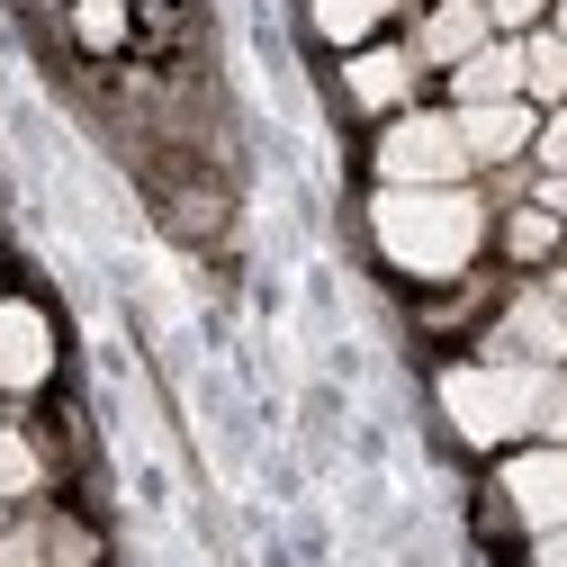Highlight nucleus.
Here are the masks:
<instances>
[{
    "instance_id": "nucleus-1",
    "label": "nucleus",
    "mask_w": 567,
    "mask_h": 567,
    "mask_svg": "<svg viewBox=\"0 0 567 567\" xmlns=\"http://www.w3.org/2000/svg\"><path fill=\"white\" fill-rule=\"evenodd\" d=\"M370 226H379L388 261H405V270H423V279L468 270V252H477V235H486V217H477L468 189H379Z\"/></svg>"
},
{
    "instance_id": "nucleus-2",
    "label": "nucleus",
    "mask_w": 567,
    "mask_h": 567,
    "mask_svg": "<svg viewBox=\"0 0 567 567\" xmlns=\"http://www.w3.org/2000/svg\"><path fill=\"white\" fill-rule=\"evenodd\" d=\"M549 388L558 379L540 361H495V370H451L442 379V405H451V423H460L468 442H514V433L540 423Z\"/></svg>"
},
{
    "instance_id": "nucleus-3",
    "label": "nucleus",
    "mask_w": 567,
    "mask_h": 567,
    "mask_svg": "<svg viewBox=\"0 0 567 567\" xmlns=\"http://www.w3.org/2000/svg\"><path fill=\"white\" fill-rule=\"evenodd\" d=\"M379 172H388V189H451L468 172L460 117H396L388 145H379Z\"/></svg>"
},
{
    "instance_id": "nucleus-4",
    "label": "nucleus",
    "mask_w": 567,
    "mask_h": 567,
    "mask_svg": "<svg viewBox=\"0 0 567 567\" xmlns=\"http://www.w3.org/2000/svg\"><path fill=\"white\" fill-rule=\"evenodd\" d=\"M505 495L532 532H567V451H532L505 468Z\"/></svg>"
},
{
    "instance_id": "nucleus-5",
    "label": "nucleus",
    "mask_w": 567,
    "mask_h": 567,
    "mask_svg": "<svg viewBox=\"0 0 567 567\" xmlns=\"http://www.w3.org/2000/svg\"><path fill=\"white\" fill-rule=\"evenodd\" d=\"M460 145H468L477 163L523 154V145H532V109H523V100H468V109H460Z\"/></svg>"
},
{
    "instance_id": "nucleus-6",
    "label": "nucleus",
    "mask_w": 567,
    "mask_h": 567,
    "mask_svg": "<svg viewBox=\"0 0 567 567\" xmlns=\"http://www.w3.org/2000/svg\"><path fill=\"white\" fill-rule=\"evenodd\" d=\"M495 342H505V361H540V370H549L558 351H567V316H558V298H549V289H540V298H514Z\"/></svg>"
},
{
    "instance_id": "nucleus-7",
    "label": "nucleus",
    "mask_w": 567,
    "mask_h": 567,
    "mask_svg": "<svg viewBox=\"0 0 567 567\" xmlns=\"http://www.w3.org/2000/svg\"><path fill=\"white\" fill-rule=\"evenodd\" d=\"M45 361H54L45 316H37V307H0V388H37Z\"/></svg>"
},
{
    "instance_id": "nucleus-8",
    "label": "nucleus",
    "mask_w": 567,
    "mask_h": 567,
    "mask_svg": "<svg viewBox=\"0 0 567 567\" xmlns=\"http://www.w3.org/2000/svg\"><path fill=\"white\" fill-rule=\"evenodd\" d=\"M486 10H477V0H442V10L433 19H423V54H433V63H468L477 45H486Z\"/></svg>"
},
{
    "instance_id": "nucleus-9",
    "label": "nucleus",
    "mask_w": 567,
    "mask_h": 567,
    "mask_svg": "<svg viewBox=\"0 0 567 567\" xmlns=\"http://www.w3.org/2000/svg\"><path fill=\"white\" fill-rule=\"evenodd\" d=\"M514 91H523V45H477L460 63V109L468 100H514Z\"/></svg>"
},
{
    "instance_id": "nucleus-10",
    "label": "nucleus",
    "mask_w": 567,
    "mask_h": 567,
    "mask_svg": "<svg viewBox=\"0 0 567 567\" xmlns=\"http://www.w3.org/2000/svg\"><path fill=\"white\" fill-rule=\"evenodd\" d=\"M91 540L82 532H0V567H82Z\"/></svg>"
},
{
    "instance_id": "nucleus-11",
    "label": "nucleus",
    "mask_w": 567,
    "mask_h": 567,
    "mask_svg": "<svg viewBox=\"0 0 567 567\" xmlns=\"http://www.w3.org/2000/svg\"><path fill=\"white\" fill-rule=\"evenodd\" d=\"M405 82H414L405 54H361V63H351V100H370V109H396Z\"/></svg>"
},
{
    "instance_id": "nucleus-12",
    "label": "nucleus",
    "mask_w": 567,
    "mask_h": 567,
    "mask_svg": "<svg viewBox=\"0 0 567 567\" xmlns=\"http://www.w3.org/2000/svg\"><path fill=\"white\" fill-rule=\"evenodd\" d=\"M379 19H388V0H316V28H324L333 45H361Z\"/></svg>"
},
{
    "instance_id": "nucleus-13",
    "label": "nucleus",
    "mask_w": 567,
    "mask_h": 567,
    "mask_svg": "<svg viewBox=\"0 0 567 567\" xmlns=\"http://www.w3.org/2000/svg\"><path fill=\"white\" fill-rule=\"evenodd\" d=\"M523 91L567 100V37H532V45H523Z\"/></svg>"
},
{
    "instance_id": "nucleus-14",
    "label": "nucleus",
    "mask_w": 567,
    "mask_h": 567,
    "mask_svg": "<svg viewBox=\"0 0 567 567\" xmlns=\"http://www.w3.org/2000/svg\"><path fill=\"white\" fill-rule=\"evenodd\" d=\"M549 244H558V217H549V207H523V217H514V252H523V261H540Z\"/></svg>"
},
{
    "instance_id": "nucleus-15",
    "label": "nucleus",
    "mask_w": 567,
    "mask_h": 567,
    "mask_svg": "<svg viewBox=\"0 0 567 567\" xmlns=\"http://www.w3.org/2000/svg\"><path fill=\"white\" fill-rule=\"evenodd\" d=\"M19 486H37V451L19 433H0V495H19Z\"/></svg>"
},
{
    "instance_id": "nucleus-16",
    "label": "nucleus",
    "mask_w": 567,
    "mask_h": 567,
    "mask_svg": "<svg viewBox=\"0 0 567 567\" xmlns=\"http://www.w3.org/2000/svg\"><path fill=\"white\" fill-rule=\"evenodd\" d=\"M73 28H82V45H117V37H126V10H117V0H91Z\"/></svg>"
},
{
    "instance_id": "nucleus-17",
    "label": "nucleus",
    "mask_w": 567,
    "mask_h": 567,
    "mask_svg": "<svg viewBox=\"0 0 567 567\" xmlns=\"http://www.w3.org/2000/svg\"><path fill=\"white\" fill-rule=\"evenodd\" d=\"M540 163H549V172H567V109L540 126Z\"/></svg>"
},
{
    "instance_id": "nucleus-18",
    "label": "nucleus",
    "mask_w": 567,
    "mask_h": 567,
    "mask_svg": "<svg viewBox=\"0 0 567 567\" xmlns=\"http://www.w3.org/2000/svg\"><path fill=\"white\" fill-rule=\"evenodd\" d=\"M540 10H549V0H495V10H486V19H495V28H532Z\"/></svg>"
},
{
    "instance_id": "nucleus-19",
    "label": "nucleus",
    "mask_w": 567,
    "mask_h": 567,
    "mask_svg": "<svg viewBox=\"0 0 567 567\" xmlns=\"http://www.w3.org/2000/svg\"><path fill=\"white\" fill-rule=\"evenodd\" d=\"M540 207H549V217H567V172H549V181H540Z\"/></svg>"
},
{
    "instance_id": "nucleus-20",
    "label": "nucleus",
    "mask_w": 567,
    "mask_h": 567,
    "mask_svg": "<svg viewBox=\"0 0 567 567\" xmlns=\"http://www.w3.org/2000/svg\"><path fill=\"white\" fill-rule=\"evenodd\" d=\"M540 423H549V433L567 442V388H549V405H540Z\"/></svg>"
},
{
    "instance_id": "nucleus-21",
    "label": "nucleus",
    "mask_w": 567,
    "mask_h": 567,
    "mask_svg": "<svg viewBox=\"0 0 567 567\" xmlns=\"http://www.w3.org/2000/svg\"><path fill=\"white\" fill-rule=\"evenodd\" d=\"M540 567H567V532H549V549H540Z\"/></svg>"
},
{
    "instance_id": "nucleus-22",
    "label": "nucleus",
    "mask_w": 567,
    "mask_h": 567,
    "mask_svg": "<svg viewBox=\"0 0 567 567\" xmlns=\"http://www.w3.org/2000/svg\"><path fill=\"white\" fill-rule=\"evenodd\" d=\"M549 298H558V316H567V270H558V279H549Z\"/></svg>"
},
{
    "instance_id": "nucleus-23",
    "label": "nucleus",
    "mask_w": 567,
    "mask_h": 567,
    "mask_svg": "<svg viewBox=\"0 0 567 567\" xmlns=\"http://www.w3.org/2000/svg\"><path fill=\"white\" fill-rule=\"evenodd\" d=\"M558 37H567V0H558Z\"/></svg>"
}]
</instances>
